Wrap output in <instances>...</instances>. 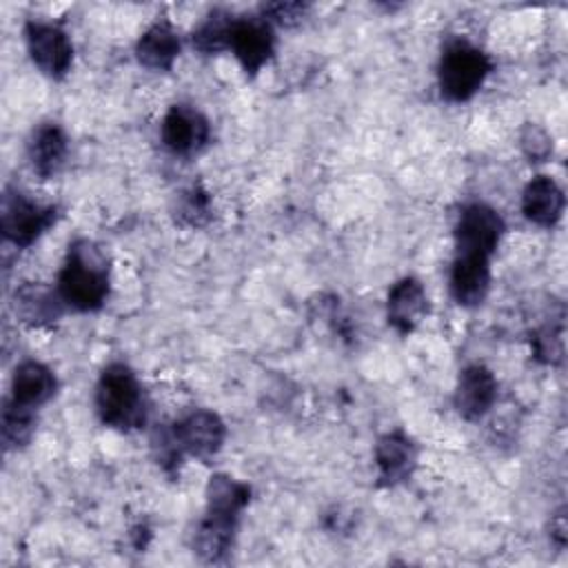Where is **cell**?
<instances>
[{"label":"cell","instance_id":"11","mask_svg":"<svg viewBox=\"0 0 568 568\" xmlns=\"http://www.w3.org/2000/svg\"><path fill=\"white\" fill-rule=\"evenodd\" d=\"M490 286L488 257L479 253H459L450 268V293L462 306H477L484 302Z\"/></svg>","mask_w":568,"mask_h":568},{"label":"cell","instance_id":"13","mask_svg":"<svg viewBox=\"0 0 568 568\" xmlns=\"http://www.w3.org/2000/svg\"><path fill=\"white\" fill-rule=\"evenodd\" d=\"M375 462L379 484L397 486L410 477L417 462V448L402 430H393L379 437L375 446Z\"/></svg>","mask_w":568,"mask_h":568},{"label":"cell","instance_id":"27","mask_svg":"<svg viewBox=\"0 0 568 568\" xmlns=\"http://www.w3.org/2000/svg\"><path fill=\"white\" fill-rule=\"evenodd\" d=\"M550 537L555 539L557 546H564L566 544V517H564V510H559L555 515V519L550 521Z\"/></svg>","mask_w":568,"mask_h":568},{"label":"cell","instance_id":"8","mask_svg":"<svg viewBox=\"0 0 568 568\" xmlns=\"http://www.w3.org/2000/svg\"><path fill=\"white\" fill-rule=\"evenodd\" d=\"M171 430L182 455H191L195 459L213 457L222 448L226 435L224 422L211 410H193L175 422Z\"/></svg>","mask_w":568,"mask_h":568},{"label":"cell","instance_id":"16","mask_svg":"<svg viewBox=\"0 0 568 568\" xmlns=\"http://www.w3.org/2000/svg\"><path fill=\"white\" fill-rule=\"evenodd\" d=\"M178 53H180V36L169 20L153 22L135 44V55L140 64L153 71H169Z\"/></svg>","mask_w":568,"mask_h":568},{"label":"cell","instance_id":"25","mask_svg":"<svg viewBox=\"0 0 568 568\" xmlns=\"http://www.w3.org/2000/svg\"><path fill=\"white\" fill-rule=\"evenodd\" d=\"M519 140H521V151L530 162H546L548 155L552 153L550 135L537 124H526Z\"/></svg>","mask_w":568,"mask_h":568},{"label":"cell","instance_id":"21","mask_svg":"<svg viewBox=\"0 0 568 568\" xmlns=\"http://www.w3.org/2000/svg\"><path fill=\"white\" fill-rule=\"evenodd\" d=\"M233 16L222 11V9H215L211 11L193 31V47L206 55L211 53H217L222 49L229 47V31H231V24H233Z\"/></svg>","mask_w":568,"mask_h":568},{"label":"cell","instance_id":"3","mask_svg":"<svg viewBox=\"0 0 568 568\" xmlns=\"http://www.w3.org/2000/svg\"><path fill=\"white\" fill-rule=\"evenodd\" d=\"M490 69L493 62L481 49L466 40H453L446 44L439 60V91L450 102L470 100L481 89Z\"/></svg>","mask_w":568,"mask_h":568},{"label":"cell","instance_id":"22","mask_svg":"<svg viewBox=\"0 0 568 568\" xmlns=\"http://www.w3.org/2000/svg\"><path fill=\"white\" fill-rule=\"evenodd\" d=\"M36 430V413L29 406L18 404L13 397L4 402L2 408V439L9 448H20L29 444Z\"/></svg>","mask_w":568,"mask_h":568},{"label":"cell","instance_id":"24","mask_svg":"<svg viewBox=\"0 0 568 568\" xmlns=\"http://www.w3.org/2000/svg\"><path fill=\"white\" fill-rule=\"evenodd\" d=\"M532 348H535V357L544 364H559L564 357V337H561V328L557 326H546L539 333H535L532 337Z\"/></svg>","mask_w":568,"mask_h":568},{"label":"cell","instance_id":"14","mask_svg":"<svg viewBox=\"0 0 568 568\" xmlns=\"http://www.w3.org/2000/svg\"><path fill=\"white\" fill-rule=\"evenodd\" d=\"M564 204H566V197L561 186L548 175L532 178L526 184L521 195V211L526 220L544 229H550L559 222L564 213Z\"/></svg>","mask_w":568,"mask_h":568},{"label":"cell","instance_id":"4","mask_svg":"<svg viewBox=\"0 0 568 568\" xmlns=\"http://www.w3.org/2000/svg\"><path fill=\"white\" fill-rule=\"evenodd\" d=\"M58 217L55 206H40L18 191H4L2 197V233L16 246L33 244Z\"/></svg>","mask_w":568,"mask_h":568},{"label":"cell","instance_id":"17","mask_svg":"<svg viewBox=\"0 0 568 568\" xmlns=\"http://www.w3.org/2000/svg\"><path fill=\"white\" fill-rule=\"evenodd\" d=\"M55 375L49 366L27 359L16 366L13 379H11V397L29 408H38L40 404L49 402L55 393Z\"/></svg>","mask_w":568,"mask_h":568},{"label":"cell","instance_id":"9","mask_svg":"<svg viewBox=\"0 0 568 568\" xmlns=\"http://www.w3.org/2000/svg\"><path fill=\"white\" fill-rule=\"evenodd\" d=\"M211 138L209 120L186 104H175L162 120V142L178 155H193L206 146Z\"/></svg>","mask_w":568,"mask_h":568},{"label":"cell","instance_id":"10","mask_svg":"<svg viewBox=\"0 0 568 568\" xmlns=\"http://www.w3.org/2000/svg\"><path fill=\"white\" fill-rule=\"evenodd\" d=\"M495 399H497V382L493 373L481 364L466 366L457 379V388L453 397L457 413L468 422H477L490 410Z\"/></svg>","mask_w":568,"mask_h":568},{"label":"cell","instance_id":"18","mask_svg":"<svg viewBox=\"0 0 568 568\" xmlns=\"http://www.w3.org/2000/svg\"><path fill=\"white\" fill-rule=\"evenodd\" d=\"M251 499V488L229 475H213L206 484V515L237 521Z\"/></svg>","mask_w":568,"mask_h":568},{"label":"cell","instance_id":"20","mask_svg":"<svg viewBox=\"0 0 568 568\" xmlns=\"http://www.w3.org/2000/svg\"><path fill=\"white\" fill-rule=\"evenodd\" d=\"M235 524L231 519L204 515L200 526L193 532V548L204 561H220L233 544Z\"/></svg>","mask_w":568,"mask_h":568},{"label":"cell","instance_id":"5","mask_svg":"<svg viewBox=\"0 0 568 568\" xmlns=\"http://www.w3.org/2000/svg\"><path fill=\"white\" fill-rule=\"evenodd\" d=\"M24 40L33 64L49 78H62L73 62V47L69 36L51 22L29 20Z\"/></svg>","mask_w":568,"mask_h":568},{"label":"cell","instance_id":"15","mask_svg":"<svg viewBox=\"0 0 568 568\" xmlns=\"http://www.w3.org/2000/svg\"><path fill=\"white\" fill-rule=\"evenodd\" d=\"M67 151H69V140L55 122L40 124L31 133L27 144V155L31 160V166L42 178H51L62 169Z\"/></svg>","mask_w":568,"mask_h":568},{"label":"cell","instance_id":"19","mask_svg":"<svg viewBox=\"0 0 568 568\" xmlns=\"http://www.w3.org/2000/svg\"><path fill=\"white\" fill-rule=\"evenodd\" d=\"M62 297L40 284H27L16 293V311L20 317L33 326L51 324L62 315Z\"/></svg>","mask_w":568,"mask_h":568},{"label":"cell","instance_id":"7","mask_svg":"<svg viewBox=\"0 0 568 568\" xmlns=\"http://www.w3.org/2000/svg\"><path fill=\"white\" fill-rule=\"evenodd\" d=\"M229 49L248 75L257 73L275 49L271 24L264 18H235L229 31Z\"/></svg>","mask_w":568,"mask_h":568},{"label":"cell","instance_id":"1","mask_svg":"<svg viewBox=\"0 0 568 568\" xmlns=\"http://www.w3.org/2000/svg\"><path fill=\"white\" fill-rule=\"evenodd\" d=\"M58 293L75 311H98L109 297V262L89 240L69 246L67 262L58 275Z\"/></svg>","mask_w":568,"mask_h":568},{"label":"cell","instance_id":"12","mask_svg":"<svg viewBox=\"0 0 568 568\" xmlns=\"http://www.w3.org/2000/svg\"><path fill=\"white\" fill-rule=\"evenodd\" d=\"M426 313H428V297L424 293V286L417 280L404 277L393 284V288L388 291L386 317H388V324L399 335L413 333L417 324L426 317Z\"/></svg>","mask_w":568,"mask_h":568},{"label":"cell","instance_id":"26","mask_svg":"<svg viewBox=\"0 0 568 568\" xmlns=\"http://www.w3.org/2000/svg\"><path fill=\"white\" fill-rule=\"evenodd\" d=\"M264 20L268 22V24H284V27H288V24H295V22H300L302 18H304V13H306V4H302V2H273V4H264Z\"/></svg>","mask_w":568,"mask_h":568},{"label":"cell","instance_id":"2","mask_svg":"<svg viewBox=\"0 0 568 568\" xmlns=\"http://www.w3.org/2000/svg\"><path fill=\"white\" fill-rule=\"evenodd\" d=\"M95 408L106 426L120 430H131L144 424V393L135 373L126 364L113 362L102 371L95 388Z\"/></svg>","mask_w":568,"mask_h":568},{"label":"cell","instance_id":"23","mask_svg":"<svg viewBox=\"0 0 568 568\" xmlns=\"http://www.w3.org/2000/svg\"><path fill=\"white\" fill-rule=\"evenodd\" d=\"M211 217V200L209 193L200 186H191L180 195L178 202V220L186 226H202Z\"/></svg>","mask_w":568,"mask_h":568},{"label":"cell","instance_id":"6","mask_svg":"<svg viewBox=\"0 0 568 568\" xmlns=\"http://www.w3.org/2000/svg\"><path fill=\"white\" fill-rule=\"evenodd\" d=\"M504 235V220L495 209L481 202H473L462 209L455 242L459 253H479L490 257Z\"/></svg>","mask_w":568,"mask_h":568}]
</instances>
